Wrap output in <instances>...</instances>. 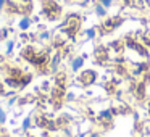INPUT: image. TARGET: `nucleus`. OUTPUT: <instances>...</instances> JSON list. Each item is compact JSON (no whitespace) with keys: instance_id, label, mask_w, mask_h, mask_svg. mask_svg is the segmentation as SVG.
Masks as SVG:
<instances>
[{"instance_id":"f257e3e1","label":"nucleus","mask_w":150,"mask_h":137,"mask_svg":"<svg viewBox=\"0 0 150 137\" xmlns=\"http://www.w3.org/2000/svg\"><path fill=\"white\" fill-rule=\"evenodd\" d=\"M62 13V8H60L58 2L55 0H42V15L50 21H55L57 18Z\"/></svg>"},{"instance_id":"f03ea898","label":"nucleus","mask_w":150,"mask_h":137,"mask_svg":"<svg viewBox=\"0 0 150 137\" xmlns=\"http://www.w3.org/2000/svg\"><path fill=\"white\" fill-rule=\"evenodd\" d=\"M31 24H33L31 16H21V20L18 21V29H20L21 32H28L29 28H31Z\"/></svg>"},{"instance_id":"7ed1b4c3","label":"nucleus","mask_w":150,"mask_h":137,"mask_svg":"<svg viewBox=\"0 0 150 137\" xmlns=\"http://www.w3.org/2000/svg\"><path fill=\"white\" fill-rule=\"evenodd\" d=\"M79 81H81L82 84H92V82L95 81V73L91 71V69H87V71H84L79 76Z\"/></svg>"},{"instance_id":"20e7f679","label":"nucleus","mask_w":150,"mask_h":137,"mask_svg":"<svg viewBox=\"0 0 150 137\" xmlns=\"http://www.w3.org/2000/svg\"><path fill=\"white\" fill-rule=\"evenodd\" d=\"M15 47H16V42H15L13 39H8L7 42H5V56H11Z\"/></svg>"},{"instance_id":"39448f33","label":"nucleus","mask_w":150,"mask_h":137,"mask_svg":"<svg viewBox=\"0 0 150 137\" xmlns=\"http://www.w3.org/2000/svg\"><path fill=\"white\" fill-rule=\"evenodd\" d=\"M84 66V56H78L71 61V69L73 71H79V69Z\"/></svg>"},{"instance_id":"423d86ee","label":"nucleus","mask_w":150,"mask_h":137,"mask_svg":"<svg viewBox=\"0 0 150 137\" xmlns=\"http://www.w3.org/2000/svg\"><path fill=\"white\" fill-rule=\"evenodd\" d=\"M10 34H11L10 28H2V29H0V42H7Z\"/></svg>"},{"instance_id":"0eeeda50","label":"nucleus","mask_w":150,"mask_h":137,"mask_svg":"<svg viewBox=\"0 0 150 137\" xmlns=\"http://www.w3.org/2000/svg\"><path fill=\"white\" fill-rule=\"evenodd\" d=\"M7 123V111L0 107V124H5Z\"/></svg>"},{"instance_id":"6e6552de","label":"nucleus","mask_w":150,"mask_h":137,"mask_svg":"<svg viewBox=\"0 0 150 137\" xmlns=\"http://www.w3.org/2000/svg\"><path fill=\"white\" fill-rule=\"evenodd\" d=\"M37 37H39V40H49L52 36H50V32H47V31H44V32H40Z\"/></svg>"},{"instance_id":"1a4fd4ad","label":"nucleus","mask_w":150,"mask_h":137,"mask_svg":"<svg viewBox=\"0 0 150 137\" xmlns=\"http://www.w3.org/2000/svg\"><path fill=\"white\" fill-rule=\"evenodd\" d=\"M4 68H8V66H7V56L0 55V71H2Z\"/></svg>"},{"instance_id":"9d476101","label":"nucleus","mask_w":150,"mask_h":137,"mask_svg":"<svg viewBox=\"0 0 150 137\" xmlns=\"http://www.w3.org/2000/svg\"><path fill=\"white\" fill-rule=\"evenodd\" d=\"M95 11H97V15H100V16L105 15V8L102 7V5H97V7H95Z\"/></svg>"},{"instance_id":"9b49d317","label":"nucleus","mask_w":150,"mask_h":137,"mask_svg":"<svg viewBox=\"0 0 150 137\" xmlns=\"http://www.w3.org/2000/svg\"><path fill=\"white\" fill-rule=\"evenodd\" d=\"M31 127V118H26V119L23 121V129L26 131V129H29Z\"/></svg>"},{"instance_id":"f8f14e48","label":"nucleus","mask_w":150,"mask_h":137,"mask_svg":"<svg viewBox=\"0 0 150 137\" xmlns=\"http://www.w3.org/2000/svg\"><path fill=\"white\" fill-rule=\"evenodd\" d=\"M86 32H87V36H89V37H94V36H95V31H94V29H87Z\"/></svg>"},{"instance_id":"ddd939ff","label":"nucleus","mask_w":150,"mask_h":137,"mask_svg":"<svg viewBox=\"0 0 150 137\" xmlns=\"http://www.w3.org/2000/svg\"><path fill=\"white\" fill-rule=\"evenodd\" d=\"M55 2H60V0H55Z\"/></svg>"}]
</instances>
